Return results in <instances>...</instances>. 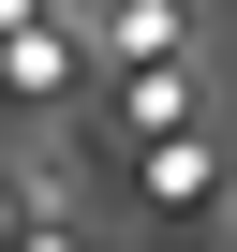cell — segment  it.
<instances>
[{"label": "cell", "mask_w": 237, "mask_h": 252, "mask_svg": "<svg viewBox=\"0 0 237 252\" xmlns=\"http://www.w3.org/2000/svg\"><path fill=\"white\" fill-rule=\"evenodd\" d=\"M118 119H134V134H178V119H193V74L163 60V74H118Z\"/></svg>", "instance_id": "obj_1"}, {"label": "cell", "mask_w": 237, "mask_h": 252, "mask_svg": "<svg viewBox=\"0 0 237 252\" xmlns=\"http://www.w3.org/2000/svg\"><path fill=\"white\" fill-rule=\"evenodd\" d=\"M148 193H163V208H193V193H222V163H207L193 134H163V149H148Z\"/></svg>", "instance_id": "obj_2"}, {"label": "cell", "mask_w": 237, "mask_h": 252, "mask_svg": "<svg viewBox=\"0 0 237 252\" xmlns=\"http://www.w3.org/2000/svg\"><path fill=\"white\" fill-rule=\"evenodd\" d=\"M15 208H30V193H15V178H0V237H15Z\"/></svg>", "instance_id": "obj_3"}]
</instances>
